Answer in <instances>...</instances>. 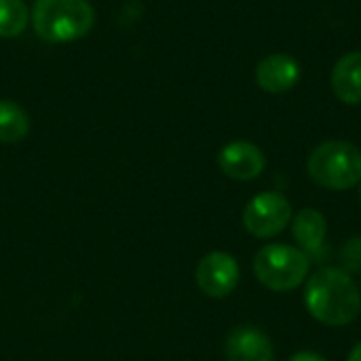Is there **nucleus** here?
<instances>
[{"label":"nucleus","instance_id":"nucleus-4","mask_svg":"<svg viewBox=\"0 0 361 361\" xmlns=\"http://www.w3.org/2000/svg\"><path fill=\"white\" fill-rule=\"evenodd\" d=\"M311 271V258L294 245L269 243L254 256L256 279L273 292L296 290Z\"/></svg>","mask_w":361,"mask_h":361},{"label":"nucleus","instance_id":"nucleus-1","mask_svg":"<svg viewBox=\"0 0 361 361\" xmlns=\"http://www.w3.org/2000/svg\"><path fill=\"white\" fill-rule=\"evenodd\" d=\"M305 305L309 315L319 324L341 328L360 317L361 292L345 269L326 267L309 277Z\"/></svg>","mask_w":361,"mask_h":361},{"label":"nucleus","instance_id":"nucleus-2","mask_svg":"<svg viewBox=\"0 0 361 361\" xmlns=\"http://www.w3.org/2000/svg\"><path fill=\"white\" fill-rule=\"evenodd\" d=\"M32 23L47 42H72L91 32L95 11L87 0H36Z\"/></svg>","mask_w":361,"mask_h":361},{"label":"nucleus","instance_id":"nucleus-11","mask_svg":"<svg viewBox=\"0 0 361 361\" xmlns=\"http://www.w3.org/2000/svg\"><path fill=\"white\" fill-rule=\"evenodd\" d=\"M334 95L349 106L361 104V51L343 55L332 68L330 78Z\"/></svg>","mask_w":361,"mask_h":361},{"label":"nucleus","instance_id":"nucleus-10","mask_svg":"<svg viewBox=\"0 0 361 361\" xmlns=\"http://www.w3.org/2000/svg\"><path fill=\"white\" fill-rule=\"evenodd\" d=\"M226 357L228 361H273L275 349L262 330L239 326L226 338Z\"/></svg>","mask_w":361,"mask_h":361},{"label":"nucleus","instance_id":"nucleus-17","mask_svg":"<svg viewBox=\"0 0 361 361\" xmlns=\"http://www.w3.org/2000/svg\"><path fill=\"white\" fill-rule=\"evenodd\" d=\"M360 203H361V186H360Z\"/></svg>","mask_w":361,"mask_h":361},{"label":"nucleus","instance_id":"nucleus-3","mask_svg":"<svg viewBox=\"0 0 361 361\" xmlns=\"http://www.w3.org/2000/svg\"><path fill=\"white\" fill-rule=\"evenodd\" d=\"M307 171L322 188L349 190L361 184V150L343 140L324 142L309 154Z\"/></svg>","mask_w":361,"mask_h":361},{"label":"nucleus","instance_id":"nucleus-7","mask_svg":"<svg viewBox=\"0 0 361 361\" xmlns=\"http://www.w3.org/2000/svg\"><path fill=\"white\" fill-rule=\"evenodd\" d=\"M218 165L224 171V176H228L231 180L250 182V180H256L264 171L267 157L256 144L237 140V142L226 144L218 152Z\"/></svg>","mask_w":361,"mask_h":361},{"label":"nucleus","instance_id":"nucleus-6","mask_svg":"<svg viewBox=\"0 0 361 361\" xmlns=\"http://www.w3.org/2000/svg\"><path fill=\"white\" fill-rule=\"evenodd\" d=\"M241 271L237 260L226 252L205 254L195 271V281L207 298H226L235 292Z\"/></svg>","mask_w":361,"mask_h":361},{"label":"nucleus","instance_id":"nucleus-18","mask_svg":"<svg viewBox=\"0 0 361 361\" xmlns=\"http://www.w3.org/2000/svg\"><path fill=\"white\" fill-rule=\"evenodd\" d=\"M360 292H361V290H360Z\"/></svg>","mask_w":361,"mask_h":361},{"label":"nucleus","instance_id":"nucleus-16","mask_svg":"<svg viewBox=\"0 0 361 361\" xmlns=\"http://www.w3.org/2000/svg\"><path fill=\"white\" fill-rule=\"evenodd\" d=\"M347 361H361V343H357V345L351 349V353H349V360Z\"/></svg>","mask_w":361,"mask_h":361},{"label":"nucleus","instance_id":"nucleus-15","mask_svg":"<svg viewBox=\"0 0 361 361\" xmlns=\"http://www.w3.org/2000/svg\"><path fill=\"white\" fill-rule=\"evenodd\" d=\"M290 361H328L324 355H319V353H313V351H300V353H296V355H292Z\"/></svg>","mask_w":361,"mask_h":361},{"label":"nucleus","instance_id":"nucleus-13","mask_svg":"<svg viewBox=\"0 0 361 361\" xmlns=\"http://www.w3.org/2000/svg\"><path fill=\"white\" fill-rule=\"evenodd\" d=\"M30 11L23 0H0V38H15L27 27Z\"/></svg>","mask_w":361,"mask_h":361},{"label":"nucleus","instance_id":"nucleus-14","mask_svg":"<svg viewBox=\"0 0 361 361\" xmlns=\"http://www.w3.org/2000/svg\"><path fill=\"white\" fill-rule=\"evenodd\" d=\"M341 260L347 273H361V237H353L345 243Z\"/></svg>","mask_w":361,"mask_h":361},{"label":"nucleus","instance_id":"nucleus-9","mask_svg":"<svg viewBox=\"0 0 361 361\" xmlns=\"http://www.w3.org/2000/svg\"><path fill=\"white\" fill-rule=\"evenodd\" d=\"M300 80V63L286 53L264 57L256 66V82L267 93H286Z\"/></svg>","mask_w":361,"mask_h":361},{"label":"nucleus","instance_id":"nucleus-5","mask_svg":"<svg viewBox=\"0 0 361 361\" xmlns=\"http://www.w3.org/2000/svg\"><path fill=\"white\" fill-rule=\"evenodd\" d=\"M292 222V203L275 190L256 195L243 209V226L258 239H271Z\"/></svg>","mask_w":361,"mask_h":361},{"label":"nucleus","instance_id":"nucleus-12","mask_svg":"<svg viewBox=\"0 0 361 361\" xmlns=\"http://www.w3.org/2000/svg\"><path fill=\"white\" fill-rule=\"evenodd\" d=\"M30 133L27 112L11 99H0V142L15 144Z\"/></svg>","mask_w":361,"mask_h":361},{"label":"nucleus","instance_id":"nucleus-8","mask_svg":"<svg viewBox=\"0 0 361 361\" xmlns=\"http://www.w3.org/2000/svg\"><path fill=\"white\" fill-rule=\"evenodd\" d=\"M292 235L300 250L311 258V262H322L326 258V235L328 220L322 212L305 207L292 220Z\"/></svg>","mask_w":361,"mask_h":361}]
</instances>
